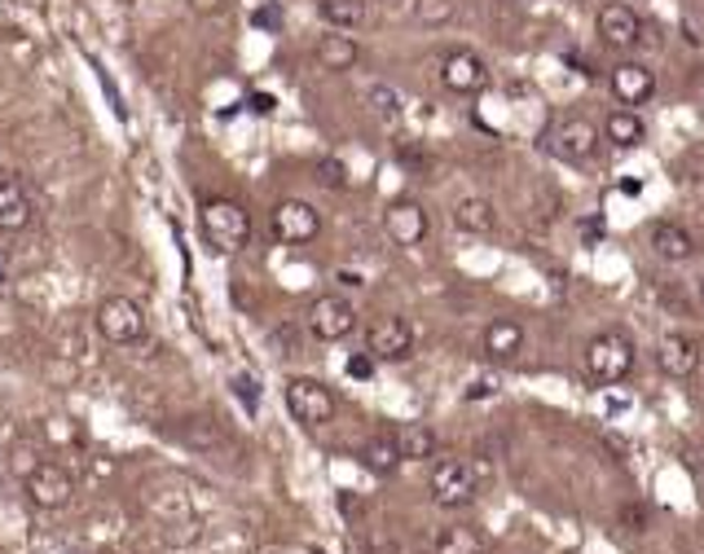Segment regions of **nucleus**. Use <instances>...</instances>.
<instances>
[{
    "label": "nucleus",
    "mask_w": 704,
    "mask_h": 554,
    "mask_svg": "<svg viewBox=\"0 0 704 554\" xmlns=\"http://www.w3.org/2000/svg\"><path fill=\"white\" fill-rule=\"evenodd\" d=\"M199 224H203L208 246L221 251V255L242 251L247 238H251V216H247V208L234 203V199H208L203 212H199Z\"/></svg>",
    "instance_id": "1"
},
{
    "label": "nucleus",
    "mask_w": 704,
    "mask_h": 554,
    "mask_svg": "<svg viewBox=\"0 0 704 554\" xmlns=\"http://www.w3.org/2000/svg\"><path fill=\"white\" fill-rule=\"evenodd\" d=\"M282 401H286V414H291L300 427H313V432L326 427V423L335 419V410H340L335 392H331L326 383H318V379H286Z\"/></svg>",
    "instance_id": "2"
},
{
    "label": "nucleus",
    "mask_w": 704,
    "mask_h": 554,
    "mask_svg": "<svg viewBox=\"0 0 704 554\" xmlns=\"http://www.w3.org/2000/svg\"><path fill=\"white\" fill-rule=\"evenodd\" d=\"M634 370V343L621 331H603L586 343V374L594 383H621Z\"/></svg>",
    "instance_id": "3"
},
{
    "label": "nucleus",
    "mask_w": 704,
    "mask_h": 554,
    "mask_svg": "<svg viewBox=\"0 0 704 554\" xmlns=\"http://www.w3.org/2000/svg\"><path fill=\"white\" fill-rule=\"evenodd\" d=\"M22 484H27V502L36 511H62L76 497V480H71V471L62 462H36L22 475Z\"/></svg>",
    "instance_id": "4"
},
{
    "label": "nucleus",
    "mask_w": 704,
    "mask_h": 554,
    "mask_svg": "<svg viewBox=\"0 0 704 554\" xmlns=\"http://www.w3.org/2000/svg\"><path fill=\"white\" fill-rule=\"evenodd\" d=\"M428 488H432V502L445 506V511L471 506L475 502V471H471L463 457H441V462H432Z\"/></svg>",
    "instance_id": "5"
},
{
    "label": "nucleus",
    "mask_w": 704,
    "mask_h": 554,
    "mask_svg": "<svg viewBox=\"0 0 704 554\" xmlns=\"http://www.w3.org/2000/svg\"><path fill=\"white\" fill-rule=\"evenodd\" d=\"M98 331H102L107 343H115V347L141 343V339H145V313H141V304H137V300H128V295H111V300H102V304H98Z\"/></svg>",
    "instance_id": "6"
},
{
    "label": "nucleus",
    "mask_w": 704,
    "mask_h": 554,
    "mask_svg": "<svg viewBox=\"0 0 704 554\" xmlns=\"http://www.w3.org/2000/svg\"><path fill=\"white\" fill-rule=\"evenodd\" d=\"M322 233V212L304 199H282L273 208V238L286 246H309Z\"/></svg>",
    "instance_id": "7"
},
{
    "label": "nucleus",
    "mask_w": 704,
    "mask_h": 554,
    "mask_svg": "<svg viewBox=\"0 0 704 554\" xmlns=\"http://www.w3.org/2000/svg\"><path fill=\"white\" fill-rule=\"evenodd\" d=\"M414 352V326L396 313L388 318H374L370 331H365V356L370 361H405Z\"/></svg>",
    "instance_id": "8"
},
{
    "label": "nucleus",
    "mask_w": 704,
    "mask_h": 554,
    "mask_svg": "<svg viewBox=\"0 0 704 554\" xmlns=\"http://www.w3.org/2000/svg\"><path fill=\"white\" fill-rule=\"evenodd\" d=\"M309 331L318 334L322 343H340L356 331V309L344 295H318L309 309Z\"/></svg>",
    "instance_id": "9"
},
{
    "label": "nucleus",
    "mask_w": 704,
    "mask_h": 554,
    "mask_svg": "<svg viewBox=\"0 0 704 554\" xmlns=\"http://www.w3.org/2000/svg\"><path fill=\"white\" fill-rule=\"evenodd\" d=\"M441 84H445L450 93H459V98L484 93L489 67H484V58H475L471 49H454V53H445V62H441Z\"/></svg>",
    "instance_id": "10"
},
{
    "label": "nucleus",
    "mask_w": 704,
    "mask_h": 554,
    "mask_svg": "<svg viewBox=\"0 0 704 554\" xmlns=\"http://www.w3.org/2000/svg\"><path fill=\"white\" fill-rule=\"evenodd\" d=\"M594 27H599V40H603L607 49H634V44L643 40V18H638L630 4H621V0L603 4L599 18H594Z\"/></svg>",
    "instance_id": "11"
},
{
    "label": "nucleus",
    "mask_w": 704,
    "mask_h": 554,
    "mask_svg": "<svg viewBox=\"0 0 704 554\" xmlns=\"http://www.w3.org/2000/svg\"><path fill=\"white\" fill-rule=\"evenodd\" d=\"M383 229H388V238L396 242V246H419L423 238H428V212H423V203H414V199H396L388 212H383Z\"/></svg>",
    "instance_id": "12"
},
{
    "label": "nucleus",
    "mask_w": 704,
    "mask_h": 554,
    "mask_svg": "<svg viewBox=\"0 0 704 554\" xmlns=\"http://www.w3.org/2000/svg\"><path fill=\"white\" fill-rule=\"evenodd\" d=\"M612 98L621 107H643L656 98V71H647L643 62H616L612 67Z\"/></svg>",
    "instance_id": "13"
},
{
    "label": "nucleus",
    "mask_w": 704,
    "mask_h": 554,
    "mask_svg": "<svg viewBox=\"0 0 704 554\" xmlns=\"http://www.w3.org/2000/svg\"><path fill=\"white\" fill-rule=\"evenodd\" d=\"M551 150L564 159V163H586L590 154L599 150V128L590 119H564L555 132H551Z\"/></svg>",
    "instance_id": "14"
},
{
    "label": "nucleus",
    "mask_w": 704,
    "mask_h": 554,
    "mask_svg": "<svg viewBox=\"0 0 704 554\" xmlns=\"http://www.w3.org/2000/svg\"><path fill=\"white\" fill-rule=\"evenodd\" d=\"M656 361L670 379H692L701 370V343L692 334H665L656 347Z\"/></svg>",
    "instance_id": "15"
},
{
    "label": "nucleus",
    "mask_w": 704,
    "mask_h": 554,
    "mask_svg": "<svg viewBox=\"0 0 704 554\" xmlns=\"http://www.w3.org/2000/svg\"><path fill=\"white\" fill-rule=\"evenodd\" d=\"M31 221H36V208H31V194L22 190V181L0 177V233H22Z\"/></svg>",
    "instance_id": "16"
},
{
    "label": "nucleus",
    "mask_w": 704,
    "mask_h": 554,
    "mask_svg": "<svg viewBox=\"0 0 704 554\" xmlns=\"http://www.w3.org/2000/svg\"><path fill=\"white\" fill-rule=\"evenodd\" d=\"M313 58H318V67H322V71H335V75H344V71H352V67L361 62V44H356L352 36L331 31V36H322V40L313 44Z\"/></svg>",
    "instance_id": "17"
},
{
    "label": "nucleus",
    "mask_w": 704,
    "mask_h": 554,
    "mask_svg": "<svg viewBox=\"0 0 704 554\" xmlns=\"http://www.w3.org/2000/svg\"><path fill=\"white\" fill-rule=\"evenodd\" d=\"M652 251L661 260H670V264H683V260L696 255V238L678 221H656L652 224Z\"/></svg>",
    "instance_id": "18"
},
{
    "label": "nucleus",
    "mask_w": 704,
    "mask_h": 554,
    "mask_svg": "<svg viewBox=\"0 0 704 554\" xmlns=\"http://www.w3.org/2000/svg\"><path fill=\"white\" fill-rule=\"evenodd\" d=\"M524 352V326L511 322V318H497L484 326V356L493 361H515Z\"/></svg>",
    "instance_id": "19"
},
{
    "label": "nucleus",
    "mask_w": 704,
    "mask_h": 554,
    "mask_svg": "<svg viewBox=\"0 0 704 554\" xmlns=\"http://www.w3.org/2000/svg\"><path fill=\"white\" fill-rule=\"evenodd\" d=\"M392 441L401 449V462H432V457H436V444H441L428 423H405Z\"/></svg>",
    "instance_id": "20"
},
{
    "label": "nucleus",
    "mask_w": 704,
    "mask_h": 554,
    "mask_svg": "<svg viewBox=\"0 0 704 554\" xmlns=\"http://www.w3.org/2000/svg\"><path fill=\"white\" fill-rule=\"evenodd\" d=\"M603 137H607L616 150H634V145H643L647 123H643L634 111H612L607 119H603Z\"/></svg>",
    "instance_id": "21"
},
{
    "label": "nucleus",
    "mask_w": 704,
    "mask_h": 554,
    "mask_svg": "<svg viewBox=\"0 0 704 554\" xmlns=\"http://www.w3.org/2000/svg\"><path fill=\"white\" fill-rule=\"evenodd\" d=\"M454 224H459L463 233L484 238V233H493V229H497V212H493V203H489V199H463V203L454 208Z\"/></svg>",
    "instance_id": "22"
},
{
    "label": "nucleus",
    "mask_w": 704,
    "mask_h": 554,
    "mask_svg": "<svg viewBox=\"0 0 704 554\" xmlns=\"http://www.w3.org/2000/svg\"><path fill=\"white\" fill-rule=\"evenodd\" d=\"M361 462L374 471V475H396L401 471V449H396V441L392 436H374V441H365V449H361Z\"/></svg>",
    "instance_id": "23"
},
{
    "label": "nucleus",
    "mask_w": 704,
    "mask_h": 554,
    "mask_svg": "<svg viewBox=\"0 0 704 554\" xmlns=\"http://www.w3.org/2000/svg\"><path fill=\"white\" fill-rule=\"evenodd\" d=\"M365 4H370V0H318V13H322L326 27L349 31V27H361V22H365Z\"/></svg>",
    "instance_id": "24"
},
{
    "label": "nucleus",
    "mask_w": 704,
    "mask_h": 554,
    "mask_svg": "<svg viewBox=\"0 0 704 554\" xmlns=\"http://www.w3.org/2000/svg\"><path fill=\"white\" fill-rule=\"evenodd\" d=\"M436 554H484V537L475 533V528H445L441 537H436Z\"/></svg>",
    "instance_id": "25"
},
{
    "label": "nucleus",
    "mask_w": 704,
    "mask_h": 554,
    "mask_svg": "<svg viewBox=\"0 0 704 554\" xmlns=\"http://www.w3.org/2000/svg\"><path fill=\"white\" fill-rule=\"evenodd\" d=\"M454 13H459L454 0H414V18L423 27H445V22H454Z\"/></svg>",
    "instance_id": "26"
},
{
    "label": "nucleus",
    "mask_w": 704,
    "mask_h": 554,
    "mask_svg": "<svg viewBox=\"0 0 704 554\" xmlns=\"http://www.w3.org/2000/svg\"><path fill=\"white\" fill-rule=\"evenodd\" d=\"M365 102H370V111L379 114V119H396V114H401V93L388 89V84H370Z\"/></svg>",
    "instance_id": "27"
},
{
    "label": "nucleus",
    "mask_w": 704,
    "mask_h": 554,
    "mask_svg": "<svg viewBox=\"0 0 704 554\" xmlns=\"http://www.w3.org/2000/svg\"><path fill=\"white\" fill-rule=\"evenodd\" d=\"M318 181L326 190H349V163L344 159H322L318 163Z\"/></svg>",
    "instance_id": "28"
},
{
    "label": "nucleus",
    "mask_w": 704,
    "mask_h": 554,
    "mask_svg": "<svg viewBox=\"0 0 704 554\" xmlns=\"http://www.w3.org/2000/svg\"><path fill=\"white\" fill-rule=\"evenodd\" d=\"M621 520H625L634 533H643V528H647V511H643V506H625V511H621Z\"/></svg>",
    "instance_id": "29"
},
{
    "label": "nucleus",
    "mask_w": 704,
    "mask_h": 554,
    "mask_svg": "<svg viewBox=\"0 0 704 554\" xmlns=\"http://www.w3.org/2000/svg\"><path fill=\"white\" fill-rule=\"evenodd\" d=\"M493 392H497V383H493V379H475V383L467 387V401H480V396H493Z\"/></svg>",
    "instance_id": "30"
},
{
    "label": "nucleus",
    "mask_w": 704,
    "mask_h": 554,
    "mask_svg": "<svg viewBox=\"0 0 704 554\" xmlns=\"http://www.w3.org/2000/svg\"><path fill=\"white\" fill-rule=\"evenodd\" d=\"M247 107H251L255 114H273L278 102H273V93H251V102H247Z\"/></svg>",
    "instance_id": "31"
},
{
    "label": "nucleus",
    "mask_w": 704,
    "mask_h": 554,
    "mask_svg": "<svg viewBox=\"0 0 704 554\" xmlns=\"http://www.w3.org/2000/svg\"><path fill=\"white\" fill-rule=\"evenodd\" d=\"M349 374H356V379L374 374V361H370V356H352V361H349Z\"/></svg>",
    "instance_id": "32"
},
{
    "label": "nucleus",
    "mask_w": 704,
    "mask_h": 554,
    "mask_svg": "<svg viewBox=\"0 0 704 554\" xmlns=\"http://www.w3.org/2000/svg\"><path fill=\"white\" fill-rule=\"evenodd\" d=\"M234 387H238V396H242L247 405L255 401V396H251V379H247V374H238V379H234Z\"/></svg>",
    "instance_id": "33"
}]
</instances>
